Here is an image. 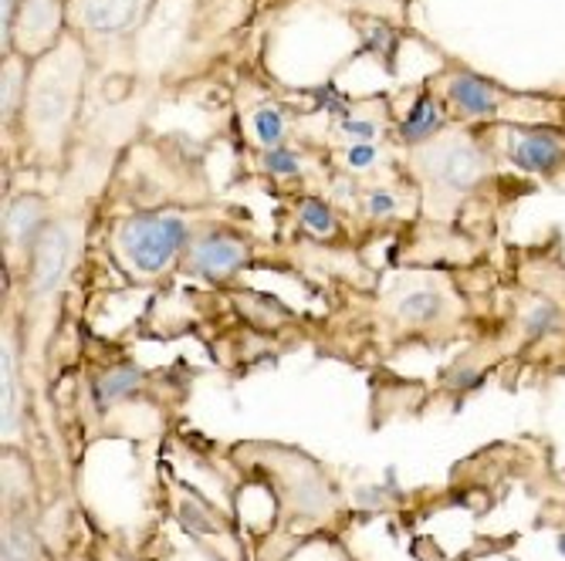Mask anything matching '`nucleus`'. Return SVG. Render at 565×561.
<instances>
[{"instance_id": "nucleus-2", "label": "nucleus", "mask_w": 565, "mask_h": 561, "mask_svg": "<svg viewBox=\"0 0 565 561\" xmlns=\"http://www.w3.org/2000/svg\"><path fill=\"white\" fill-rule=\"evenodd\" d=\"M68 258H72V237L65 227H44L34 240V274H31V288L38 294H51L65 271H68Z\"/></svg>"}, {"instance_id": "nucleus-17", "label": "nucleus", "mask_w": 565, "mask_h": 561, "mask_svg": "<svg viewBox=\"0 0 565 561\" xmlns=\"http://www.w3.org/2000/svg\"><path fill=\"white\" fill-rule=\"evenodd\" d=\"M373 160H376V149L370 142H359V145L349 149V166H355V170L359 166H370Z\"/></svg>"}, {"instance_id": "nucleus-20", "label": "nucleus", "mask_w": 565, "mask_h": 561, "mask_svg": "<svg viewBox=\"0 0 565 561\" xmlns=\"http://www.w3.org/2000/svg\"><path fill=\"white\" fill-rule=\"evenodd\" d=\"M0 11H4V37H8V28L18 14V0H0Z\"/></svg>"}, {"instance_id": "nucleus-22", "label": "nucleus", "mask_w": 565, "mask_h": 561, "mask_svg": "<svg viewBox=\"0 0 565 561\" xmlns=\"http://www.w3.org/2000/svg\"><path fill=\"white\" fill-rule=\"evenodd\" d=\"M558 548H562V554H565V538H562V541H558Z\"/></svg>"}, {"instance_id": "nucleus-13", "label": "nucleus", "mask_w": 565, "mask_h": 561, "mask_svg": "<svg viewBox=\"0 0 565 561\" xmlns=\"http://www.w3.org/2000/svg\"><path fill=\"white\" fill-rule=\"evenodd\" d=\"M4 561H38V544L24 525H11L4 531Z\"/></svg>"}, {"instance_id": "nucleus-3", "label": "nucleus", "mask_w": 565, "mask_h": 561, "mask_svg": "<svg viewBox=\"0 0 565 561\" xmlns=\"http://www.w3.org/2000/svg\"><path fill=\"white\" fill-rule=\"evenodd\" d=\"M244 258H247L244 244H237L234 237H224V234H211L193 247L190 268L207 278H224V274H234L244 265Z\"/></svg>"}, {"instance_id": "nucleus-11", "label": "nucleus", "mask_w": 565, "mask_h": 561, "mask_svg": "<svg viewBox=\"0 0 565 561\" xmlns=\"http://www.w3.org/2000/svg\"><path fill=\"white\" fill-rule=\"evenodd\" d=\"M437 126H440V112L434 109L430 98H420L417 106H414V112L403 119V139L406 142H420V139L434 136Z\"/></svg>"}, {"instance_id": "nucleus-14", "label": "nucleus", "mask_w": 565, "mask_h": 561, "mask_svg": "<svg viewBox=\"0 0 565 561\" xmlns=\"http://www.w3.org/2000/svg\"><path fill=\"white\" fill-rule=\"evenodd\" d=\"M254 129H258V136H262L265 145L275 149L281 142V136H285V119H281L278 109H262L258 116H254Z\"/></svg>"}, {"instance_id": "nucleus-1", "label": "nucleus", "mask_w": 565, "mask_h": 561, "mask_svg": "<svg viewBox=\"0 0 565 561\" xmlns=\"http://www.w3.org/2000/svg\"><path fill=\"white\" fill-rule=\"evenodd\" d=\"M122 250L136 271L142 274H157L163 271L180 247L186 244V224L180 217H167V214H146V217H132L122 234Z\"/></svg>"}, {"instance_id": "nucleus-16", "label": "nucleus", "mask_w": 565, "mask_h": 561, "mask_svg": "<svg viewBox=\"0 0 565 561\" xmlns=\"http://www.w3.org/2000/svg\"><path fill=\"white\" fill-rule=\"evenodd\" d=\"M265 166H268V173H275V176H291V173H298V160H295V152H288L285 145H275V149H268Z\"/></svg>"}, {"instance_id": "nucleus-7", "label": "nucleus", "mask_w": 565, "mask_h": 561, "mask_svg": "<svg viewBox=\"0 0 565 561\" xmlns=\"http://www.w3.org/2000/svg\"><path fill=\"white\" fill-rule=\"evenodd\" d=\"M0 417H4V436H14L21 417V389H18L14 345L8 338H4V352H0Z\"/></svg>"}, {"instance_id": "nucleus-5", "label": "nucleus", "mask_w": 565, "mask_h": 561, "mask_svg": "<svg viewBox=\"0 0 565 561\" xmlns=\"http://www.w3.org/2000/svg\"><path fill=\"white\" fill-rule=\"evenodd\" d=\"M565 157V139L558 132H548V129H539V132H525L519 142H515V163L522 170H532V173H548L558 166V160Z\"/></svg>"}, {"instance_id": "nucleus-18", "label": "nucleus", "mask_w": 565, "mask_h": 561, "mask_svg": "<svg viewBox=\"0 0 565 561\" xmlns=\"http://www.w3.org/2000/svg\"><path fill=\"white\" fill-rule=\"evenodd\" d=\"M393 211H396V199H393L390 193H373V196H370V214L386 217V214H393Z\"/></svg>"}, {"instance_id": "nucleus-4", "label": "nucleus", "mask_w": 565, "mask_h": 561, "mask_svg": "<svg viewBox=\"0 0 565 561\" xmlns=\"http://www.w3.org/2000/svg\"><path fill=\"white\" fill-rule=\"evenodd\" d=\"M139 4L142 0H78V18L98 34H119L136 21Z\"/></svg>"}, {"instance_id": "nucleus-15", "label": "nucleus", "mask_w": 565, "mask_h": 561, "mask_svg": "<svg viewBox=\"0 0 565 561\" xmlns=\"http://www.w3.org/2000/svg\"><path fill=\"white\" fill-rule=\"evenodd\" d=\"M301 220H305V227H312L319 234L332 230V214L326 211V203H319V199H305L301 203Z\"/></svg>"}, {"instance_id": "nucleus-12", "label": "nucleus", "mask_w": 565, "mask_h": 561, "mask_svg": "<svg viewBox=\"0 0 565 561\" xmlns=\"http://www.w3.org/2000/svg\"><path fill=\"white\" fill-rule=\"evenodd\" d=\"M440 312H444V301H440V294H434V291H414V294H406V298L399 301V315H403L406 322H414V325L434 322Z\"/></svg>"}, {"instance_id": "nucleus-9", "label": "nucleus", "mask_w": 565, "mask_h": 561, "mask_svg": "<svg viewBox=\"0 0 565 561\" xmlns=\"http://www.w3.org/2000/svg\"><path fill=\"white\" fill-rule=\"evenodd\" d=\"M139 382H142V373L136 366H116V369H109L106 376L98 379L95 396H98L102 406H113V402L132 396L139 389Z\"/></svg>"}, {"instance_id": "nucleus-10", "label": "nucleus", "mask_w": 565, "mask_h": 561, "mask_svg": "<svg viewBox=\"0 0 565 561\" xmlns=\"http://www.w3.org/2000/svg\"><path fill=\"white\" fill-rule=\"evenodd\" d=\"M41 217H44V207L34 199V196H24L18 199L14 207L8 211V230L14 240H38V234L44 230L41 227Z\"/></svg>"}, {"instance_id": "nucleus-21", "label": "nucleus", "mask_w": 565, "mask_h": 561, "mask_svg": "<svg viewBox=\"0 0 565 561\" xmlns=\"http://www.w3.org/2000/svg\"><path fill=\"white\" fill-rule=\"evenodd\" d=\"M345 129H349V132H355V136H363V139H370V136H373V126H370V122H345Z\"/></svg>"}, {"instance_id": "nucleus-19", "label": "nucleus", "mask_w": 565, "mask_h": 561, "mask_svg": "<svg viewBox=\"0 0 565 561\" xmlns=\"http://www.w3.org/2000/svg\"><path fill=\"white\" fill-rule=\"evenodd\" d=\"M555 325V312L552 309H539V315L532 319V332L539 335L542 328H552Z\"/></svg>"}, {"instance_id": "nucleus-6", "label": "nucleus", "mask_w": 565, "mask_h": 561, "mask_svg": "<svg viewBox=\"0 0 565 561\" xmlns=\"http://www.w3.org/2000/svg\"><path fill=\"white\" fill-rule=\"evenodd\" d=\"M437 173L450 190H471L484 176V157L475 145H454L440 157Z\"/></svg>"}, {"instance_id": "nucleus-8", "label": "nucleus", "mask_w": 565, "mask_h": 561, "mask_svg": "<svg viewBox=\"0 0 565 561\" xmlns=\"http://www.w3.org/2000/svg\"><path fill=\"white\" fill-rule=\"evenodd\" d=\"M450 98L468 116H488L494 109V91H491V85L481 82V78H475V75H457L450 82Z\"/></svg>"}]
</instances>
